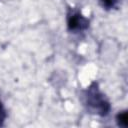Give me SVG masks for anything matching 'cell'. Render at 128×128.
I'll list each match as a JSON object with an SVG mask.
<instances>
[{
  "instance_id": "cell-1",
  "label": "cell",
  "mask_w": 128,
  "mask_h": 128,
  "mask_svg": "<svg viewBox=\"0 0 128 128\" xmlns=\"http://www.w3.org/2000/svg\"><path fill=\"white\" fill-rule=\"evenodd\" d=\"M84 104L87 109L96 115L107 116L111 110V105L105 95L100 91L98 83L92 82L83 93Z\"/></svg>"
},
{
  "instance_id": "cell-2",
  "label": "cell",
  "mask_w": 128,
  "mask_h": 128,
  "mask_svg": "<svg viewBox=\"0 0 128 128\" xmlns=\"http://www.w3.org/2000/svg\"><path fill=\"white\" fill-rule=\"evenodd\" d=\"M89 19H87L80 11L69 9L67 12V28L71 32L84 31L89 27Z\"/></svg>"
},
{
  "instance_id": "cell-3",
  "label": "cell",
  "mask_w": 128,
  "mask_h": 128,
  "mask_svg": "<svg viewBox=\"0 0 128 128\" xmlns=\"http://www.w3.org/2000/svg\"><path fill=\"white\" fill-rule=\"evenodd\" d=\"M116 122L119 127L126 128L128 126V112L127 110H123L116 115Z\"/></svg>"
},
{
  "instance_id": "cell-4",
  "label": "cell",
  "mask_w": 128,
  "mask_h": 128,
  "mask_svg": "<svg viewBox=\"0 0 128 128\" xmlns=\"http://www.w3.org/2000/svg\"><path fill=\"white\" fill-rule=\"evenodd\" d=\"M102 7L106 10H111L113 8L116 7L117 3H118V0H99Z\"/></svg>"
},
{
  "instance_id": "cell-5",
  "label": "cell",
  "mask_w": 128,
  "mask_h": 128,
  "mask_svg": "<svg viewBox=\"0 0 128 128\" xmlns=\"http://www.w3.org/2000/svg\"><path fill=\"white\" fill-rule=\"evenodd\" d=\"M7 117V113H6V109L3 105V103L0 101V126L4 125V121Z\"/></svg>"
}]
</instances>
